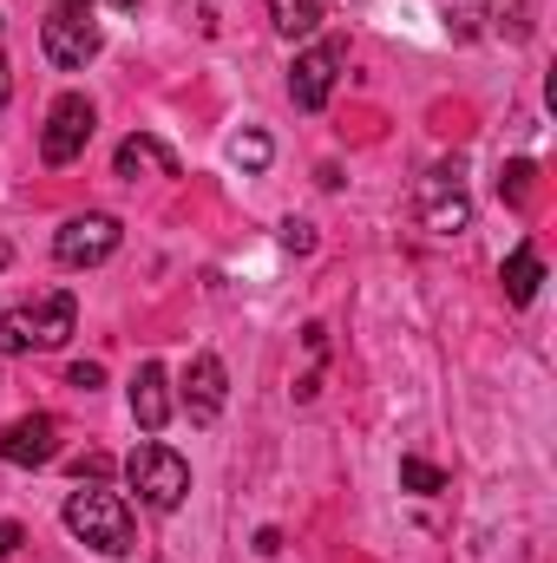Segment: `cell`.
<instances>
[{
	"instance_id": "cell-1",
	"label": "cell",
	"mask_w": 557,
	"mask_h": 563,
	"mask_svg": "<svg viewBox=\"0 0 557 563\" xmlns=\"http://www.w3.org/2000/svg\"><path fill=\"white\" fill-rule=\"evenodd\" d=\"M59 518H66V531H73L79 544H92L99 558L139 551V518H132V505H125L119 492H106V485H79Z\"/></svg>"
},
{
	"instance_id": "cell-2",
	"label": "cell",
	"mask_w": 557,
	"mask_h": 563,
	"mask_svg": "<svg viewBox=\"0 0 557 563\" xmlns=\"http://www.w3.org/2000/svg\"><path fill=\"white\" fill-rule=\"evenodd\" d=\"M73 328H79V301H73V288H46L40 301H26V308H13V314H0V361H13V354H53V347H66L73 341Z\"/></svg>"
},
{
	"instance_id": "cell-3",
	"label": "cell",
	"mask_w": 557,
	"mask_h": 563,
	"mask_svg": "<svg viewBox=\"0 0 557 563\" xmlns=\"http://www.w3.org/2000/svg\"><path fill=\"white\" fill-rule=\"evenodd\" d=\"M125 478H132V492H139L144 511H177V505L190 498V465H184V452H171V445H157V439H144L139 452L125 459Z\"/></svg>"
},
{
	"instance_id": "cell-4",
	"label": "cell",
	"mask_w": 557,
	"mask_h": 563,
	"mask_svg": "<svg viewBox=\"0 0 557 563\" xmlns=\"http://www.w3.org/2000/svg\"><path fill=\"white\" fill-rule=\"evenodd\" d=\"M99 46H106V33H99V20L79 13V7H53V13L40 20V53H46L59 73H86V66L99 59Z\"/></svg>"
},
{
	"instance_id": "cell-5",
	"label": "cell",
	"mask_w": 557,
	"mask_h": 563,
	"mask_svg": "<svg viewBox=\"0 0 557 563\" xmlns=\"http://www.w3.org/2000/svg\"><path fill=\"white\" fill-rule=\"evenodd\" d=\"M119 243H125V223L106 217V210H86V217H66V223H59L53 256H59L66 269H99V263L119 256Z\"/></svg>"
},
{
	"instance_id": "cell-6",
	"label": "cell",
	"mask_w": 557,
	"mask_h": 563,
	"mask_svg": "<svg viewBox=\"0 0 557 563\" xmlns=\"http://www.w3.org/2000/svg\"><path fill=\"white\" fill-rule=\"evenodd\" d=\"M414 217H419V230H433V236H459V230L472 223V203H466L459 164H433V170L419 177V190H414Z\"/></svg>"
},
{
	"instance_id": "cell-7",
	"label": "cell",
	"mask_w": 557,
	"mask_h": 563,
	"mask_svg": "<svg viewBox=\"0 0 557 563\" xmlns=\"http://www.w3.org/2000/svg\"><path fill=\"white\" fill-rule=\"evenodd\" d=\"M92 125H99L92 99H86V92H59V99H53V112H46V132H40V157H46L53 170H59V164H73V157H86Z\"/></svg>"
},
{
	"instance_id": "cell-8",
	"label": "cell",
	"mask_w": 557,
	"mask_h": 563,
	"mask_svg": "<svg viewBox=\"0 0 557 563\" xmlns=\"http://www.w3.org/2000/svg\"><path fill=\"white\" fill-rule=\"evenodd\" d=\"M341 59H348L341 40H315V46L288 66V99H295L302 112H321L328 92H335V79H341Z\"/></svg>"
},
{
	"instance_id": "cell-9",
	"label": "cell",
	"mask_w": 557,
	"mask_h": 563,
	"mask_svg": "<svg viewBox=\"0 0 557 563\" xmlns=\"http://www.w3.org/2000/svg\"><path fill=\"white\" fill-rule=\"evenodd\" d=\"M0 459L33 472V465H53L59 459V420L53 413H20V420L0 432Z\"/></svg>"
},
{
	"instance_id": "cell-10",
	"label": "cell",
	"mask_w": 557,
	"mask_h": 563,
	"mask_svg": "<svg viewBox=\"0 0 557 563\" xmlns=\"http://www.w3.org/2000/svg\"><path fill=\"white\" fill-rule=\"evenodd\" d=\"M223 400H230V367L217 354H197L190 374H184V413H190V426H217L223 420Z\"/></svg>"
},
{
	"instance_id": "cell-11",
	"label": "cell",
	"mask_w": 557,
	"mask_h": 563,
	"mask_svg": "<svg viewBox=\"0 0 557 563\" xmlns=\"http://www.w3.org/2000/svg\"><path fill=\"white\" fill-rule=\"evenodd\" d=\"M112 177H125V184H139V177H177V157H171V144L164 139L132 132V139L112 151Z\"/></svg>"
},
{
	"instance_id": "cell-12",
	"label": "cell",
	"mask_w": 557,
	"mask_h": 563,
	"mask_svg": "<svg viewBox=\"0 0 557 563\" xmlns=\"http://www.w3.org/2000/svg\"><path fill=\"white\" fill-rule=\"evenodd\" d=\"M132 420H139V432H164L171 426V374L157 361H144L132 374Z\"/></svg>"
},
{
	"instance_id": "cell-13",
	"label": "cell",
	"mask_w": 557,
	"mask_h": 563,
	"mask_svg": "<svg viewBox=\"0 0 557 563\" xmlns=\"http://www.w3.org/2000/svg\"><path fill=\"white\" fill-rule=\"evenodd\" d=\"M499 282H505V301H512V308H532V295H538V282H545V263H538V250H532V243H518V250L505 256Z\"/></svg>"
},
{
	"instance_id": "cell-14",
	"label": "cell",
	"mask_w": 557,
	"mask_h": 563,
	"mask_svg": "<svg viewBox=\"0 0 557 563\" xmlns=\"http://www.w3.org/2000/svg\"><path fill=\"white\" fill-rule=\"evenodd\" d=\"M270 26L282 40H308L321 26V0H270Z\"/></svg>"
},
{
	"instance_id": "cell-15",
	"label": "cell",
	"mask_w": 557,
	"mask_h": 563,
	"mask_svg": "<svg viewBox=\"0 0 557 563\" xmlns=\"http://www.w3.org/2000/svg\"><path fill=\"white\" fill-rule=\"evenodd\" d=\"M401 485L419 492V498H433V492H446V472H439L433 459H414V452H407V459H401Z\"/></svg>"
},
{
	"instance_id": "cell-16",
	"label": "cell",
	"mask_w": 557,
	"mask_h": 563,
	"mask_svg": "<svg viewBox=\"0 0 557 563\" xmlns=\"http://www.w3.org/2000/svg\"><path fill=\"white\" fill-rule=\"evenodd\" d=\"M270 157H276V144L263 139V132H243V139H230V164H243V170H270Z\"/></svg>"
},
{
	"instance_id": "cell-17",
	"label": "cell",
	"mask_w": 557,
	"mask_h": 563,
	"mask_svg": "<svg viewBox=\"0 0 557 563\" xmlns=\"http://www.w3.org/2000/svg\"><path fill=\"white\" fill-rule=\"evenodd\" d=\"M499 197L525 203V197H532V164H512V170H499Z\"/></svg>"
},
{
	"instance_id": "cell-18",
	"label": "cell",
	"mask_w": 557,
	"mask_h": 563,
	"mask_svg": "<svg viewBox=\"0 0 557 563\" xmlns=\"http://www.w3.org/2000/svg\"><path fill=\"white\" fill-rule=\"evenodd\" d=\"M66 387H79V394H99V387H106V367H99V361H79V367H66Z\"/></svg>"
},
{
	"instance_id": "cell-19",
	"label": "cell",
	"mask_w": 557,
	"mask_h": 563,
	"mask_svg": "<svg viewBox=\"0 0 557 563\" xmlns=\"http://www.w3.org/2000/svg\"><path fill=\"white\" fill-rule=\"evenodd\" d=\"M73 472H79V485H86V478L106 485V478H112V459H106V452H86V459H73Z\"/></svg>"
},
{
	"instance_id": "cell-20",
	"label": "cell",
	"mask_w": 557,
	"mask_h": 563,
	"mask_svg": "<svg viewBox=\"0 0 557 563\" xmlns=\"http://www.w3.org/2000/svg\"><path fill=\"white\" fill-rule=\"evenodd\" d=\"M282 250H295V256H308V250H315V230L288 217V223H282Z\"/></svg>"
},
{
	"instance_id": "cell-21",
	"label": "cell",
	"mask_w": 557,
	"mask_h": 563,
	"mask_svg": "<svg viewBox=\"0 0 557 563\" xmlns=\"http://www.w3.org/2000/svg\"><path fill=\"white\" fill-rule=\"evenodd\" d=\"M26 544V531L13 525V518H0V563H13V551Z\"/></svg>"
},
{
	"instance_id": "cell-22",
	"label": "cell",
	"mask_w": 557,
	"mask_h": 563,
	"mask_svg": "<svg viewBox=\"0 0 557 563\" xmlns=\"http://www.w3.org/2000/svg\"><path fill=\"white\" fill-rule=\"evenodd\" d=\"M13 99V66H7V53H0V106Z\"/></svg>"
},
{
	"instance_id": "cell-23",
	"label": "cell",
	"mask_w": 557,
	"mask_h": 563,
	"mask_svg": "<svg viewBox=\"0 0 557 563\" xmlns=\"http://www.w3.org/2000/svg\"><path fill=\"white\" fill-rule=\"evenodd\" d=\"M53 7H79V13H92V0H53Z\"/></svg>"
},
{
	"instance_id": "cell-24",
	"label": "cell",
	"mask_w": 557,
	"mask_h": 563,
	"mask_svg": "<svg viewBox=\"0 0 557 563\" xmlns=\"http://www.w3.org/2000/svg\"><path fill=\"white\" fill-rule=\"evenodd\" d=\"M112 7H119V13H132V7H139V0H112Z\"/></svg>"
}]
</instances>
